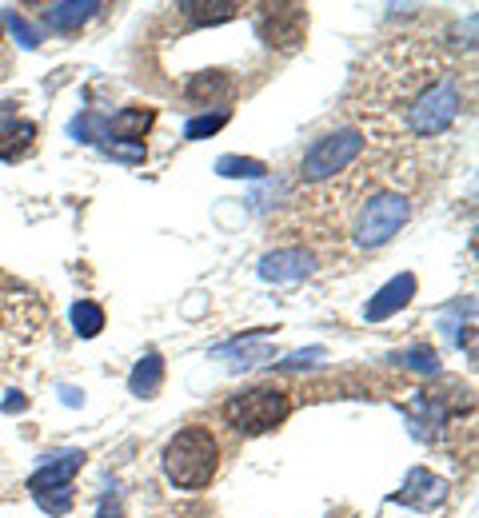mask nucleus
Wrapping results in <instances>:
<instances>
[{
	"label": "nucleus",
	"mask_w": 479,
	"mask_h": 518,
	"mask_svg": "<svg viewBox=\"0 0 479 518\" xmlns=\"http://www.w3.org/2000/svg\"><path fill=\"white\" fill-rule=\"evenodd\" d=\"M216 467H220V447L208 427H184L164 447V475L180 491L208 487L216 479Z\"/></svg>",
	"instance_id": "1"
},
{
	"label": "nucleus",
	"mask_w": 479,
	"mask_h": 518,
	"mask_svg": "<svg viewBox=\"0 0 479 518\" xmlns=\"http://www.w3.org/2000/svg\"><path fill=\"white\" fill-rule=\"evenodd\" d=\"M288 411H292V399L276 387H248L224 403V419L236 435H264V431L280 427L288 419Z\"/></svg>",
	"instance_id": "2"
},
{
	"label": "nucleus",
	"mask_w": 479,
	"mask_h": 518,
	"mask_svg": "<svg viewBox=\"0 0 479 518\" xmlns=\"http://www.w3.org/2000/svg\"><path fill=\"white\" fill-rule=\"evenodd\" d=\"M460 108H464L460 84H456L452 76H444L440 84H432V88H424V92L416 96V104L408 108V128H412L416 136H440L444 128L456 124Z\"/></svg>",
	"instance_id": "3"
},
{
	"label": "nucleus",
	"mask_w": 479,
	"mask_h": 518,
	"mask_svg": "<svg viewBox=\"0 0 479 518\" xmlns=\"http://www.w3.org/2000/svg\"><path fill=\"white\" fill-rule=\"evenodd\" d=\"M412 216V204L396 192H384V196H372L360 212V224H356V244L360 248H384Z\"/></svg>",
	"instance_id": "4"
},
{
	"label": "nucleus",
	"mask_w": 479,
	"mask_h": 518,
	"mask_svg": "<svg viewBox=\"0 0 479 518\" xmlns=\"http://www.w3.org/2000/svg\"><path fill=\"white\" fill-rule=\"evenodd\" d=\"M360 152H364V136L356 128H340V132H332V136L312 144V152L300 164V176L304 180H328V176L344 172Z\"/></svg>",
	"instance_id": "5"
},
{
	"label": "nucleus",
	"mask_w": 479,
	"mask_h": 518,
	"mask_svg": "<svg viewBox=\"0 0 479 518\" xmlns=\"http://www.w3.org/2000/svg\"><path fill=\"white\" fill-rule=\"evenodd\" d=\"M392 503L432 515V511H440V507L448 503V483H444L440 475H432V471L416 467V471H408V479H404V487L392 495Z\"/></svg>",
	"instance_id": "6"
},
{
	"label": "nucleus",
	"mask_w": 479,
	"mask_h": 518,
	"mask_svg": "<svg viewBox=\"0 0 479 518\" xmlns=\"http://www.w3.org/2000/svg\"><path fill=\"white\" fill-rule=\"evenodd\" d=\"M416 299V275L412 271H404V275H396V279H388L372 299H368V307H364V319L368 323H380V319H388V315H396V311H404L408 303Z\"/></svg>",
	"instance_id": "7"
},
{
	"label": "nucleus",
	"mask_w": 479,
	"mask_h": 518,
	"mask_svg": "<svg viewBox=\"0 0 479 518\" xmlns=\"http://www.w3.org/2000/svg\"><path fill=\"white\" fill-rule=\"evenodd\" d=\"M316 256L304 252V248H284V252H272V256L260 259V279L268 283H300L304 275H312Z\"/></svg>",
	"instance_id": "8"
},
{
	"label": "nucleus",
	"mask_w": 479,
	"mask_h": 518,
	"mask_svg": "<svg viewBox=\"0 0 479 518\" xmlns=\"http://www.w3.org/2000/svg\"><path fill=\"white\" fill-rule=\"evenodd\" d=\"M84 467V451H64L56 459H48L40 471H32L28 479V491L32 495H44V491H60V487H72L76 471Z\"/></svg>",
	"instance_id": "9"
},
{
	"label": "nucleus",
	"mask_w": 479,
	"mask_h": 518,
	"mask_svg": "<svg viewBox=\"0 0 479 518\" xmlns=\"http://www.w3.org/2000/svg\"><path fill=\"white\" fill-rule=\"evenodd\" d=\"M100 12V0H56L44 8V28L48 32H76Z\"/></svg>",
	"instance_id": "10"
},
{
	"label": "nucleus",
	"mask_w": 479,
	"mask_h": 518,
	"mask_svg": "<svg viewBox=\"0 0 479 518\" xmlns=\"http://www.w3.org/2000/svg\"><path fill=\"white\" fill-rule=\"evenodd\" d=\"M404 415H408L416 439H436V435L444 431V423H448V407H444L440 399H432V395H416V399L404 407Z\"/></svg>",
	"instance_id": "11"
},
{
	"label": "nucleus",
	"mask_w": 479,
	"mask_h": 518,
	"mask_svg": "<svg viewBox=\"0 0 479 518\" xmlns=\"http://www.w3.org/2000/svg\"><path fill=\"white\" fill-rule=\"evenodd\" d=\"M152 120H156L152 108H124V112H116V116L108 120V136H112V144H116V140L140 144V136L152 128Z\"/></svg>",
	"instance_id": "12"
},
{
	"label": "nucleus",
	"mask_w": 479,
	"mask_h": 518,
	"mask_svg": "<svg viewBox=\"0 0 479 518\" xmlns=\"http://www.w3.org/2000/svg\"><path fill=\"white\" fill-rule=\"evenodd\" d=\"M160 383H164V359H160V351H148V355L132 367V375H128V391H132V395H140V399H152V395L160 391Z\"/></svg>",
	"instance_id": "13"
},
{
	"label": "nucleus",
	"mask_w": 479,
	"mask_h": 518,
	"mask_svg": "<svg viewBox=\"0 0 479 518\" xmlns=\"http://www.w3.org/2000/svg\"><path fill=\"white\" fill-rule=\"evenodd\" d=\"M216 359H240L236 367H252V363H268L272 359V347L264 343V331H256V335H248V339H240V343H224V347H216L212 351Z\"/></svg>",
	"instance_id": "14"
},
{
	"label": "nucleus",
	"mask_w": 479,
	"mask_h": 518,
	"mask_svg": "<svg viewBox=\"0 0 479 518\" xmlns=\"http://www.w3.org/2000/svg\"><path fill=\"white\" fill-rule=\"evenodd\" d=\"M32 140H36V124H32V120H16V124H8V128H4V136H0V160H8V164L24 160V156L32 152Z\"/></svg>",
	"instance_id": "15"
},
{
	"label": "nucleus",
	"mask_w": 479,
	"mask_h": 518,
	"mask_svg": "<svg viewBox=\"0 0 479 518\" xmlns=\"http://www.w3.org/2000/svg\"><path fill=\"white\" fill-rule=\"evenodd\" d=\"M180 12H188L196 24H220V20H232L236 12H240V4H232V0H184L180 4Z\"/></svg>",
	"instance_id": "16"
},
{
	"label": "nucleus",
	"mask_w": 479,
	"mask_h": 518,
	"mask_svg": "<svg viewBox=\"0 0 479 518\" xmlns=\"http://www.w3.org/2000/svg\"><path fill=\"white\" fill-rule=\"evenodd\" d=\"M72 327H76L80 339H96V335L104 331V307L92 303V299H80V303L72 307Z\"/></svg>",
	"instance_id": "17"
},
{
	"label": "nucleus",
	"mask_w": 479,
	"mask_h": 518,
	"mask_svg": "<svg viewBox=\"0 0 479 518\" xmlns=\"http://www.w3.org/2000/svg\"><path fill=\"white\" fill-rule=\"evenodd\" d=\"M216 172L228 176V180H260L268 172V164H260L252 156H220L216 160Z\"/></svg>",
	"instance_id": "18"
},
{
	"label": "nucleus",
	"mask_w": 479,
	"mask_h": 518,
	"mask_svg": "<svg viewBox=\"0 0 479 518\" xmlns=\"http://www.w3.org/2000/svg\"><path fill=\"white\" fill-rule=\"evenodd\" d=\"M400 363L412 367V371H420V375H436V371H440V351L416 343V347H408V351L400 355Z\"/></svg>",
	"instance_id": "19"
},
{
	"label": "nucleus",
	"mask_w": 479,
	"mask_h": 518,
	"mask_svg": "<svg viewBox=\"0 0 479 518\" xmlns=\"http://www.w3.org/2000/svg\"><path fill=\"white\" fill-rule=\"evenodd\" d=\"M224 124H228V112H224V108H220V112H212V116L204 112V116H196V120H188V124H184V140H204V136H216Z\"/></svg>",
	"instance_id": "20"
},
{
	"label": "nucleus",
	"mask_w": 479,
	"mask_h": 518,
	"mask_svg": "<svg viewBox=\"0 0 479 518\" xmlns=\"http://www.w3.org/2000/svg\"><path fill=\"white\" fill-rule=\"evenodd\" d=\"M40 511L48 515H68L72 511V487H60V491H44V495H32Z\"/></svg>",
	"instance_id": "21"
},
{
	"label": "nucleus",
	"mask_w": 479,
	"mask_h": 518,
	"mask_svg": "<svg viewBox=\"0 0 479 518\" xmlns=\"http://www.w3.org/2000/svg\"><path fill=\"white\" fill-rule=\"evenodd\" d=\"M220 92H228V80H224L220 72H204V76H196V80H192V88H188V96H192V100L220 96Z\"/></svg>",
	"instance_id": "22"
},
{
	"label": "nucleus",
	"mask_w": 479,
	"mask_h": 518,
	"mask_svg": "<svg viewBox=\"0 0 479 518\" xmlns=\"http://www.w3.org/2000/svg\"><path fill=\"white\" fill-rule=\"evenodd\" d=\"M328 359V351L324 347H308V351H296V355H288L284 363H276L280 371H300V367H316V363H324Z\"/></svg>",
	"instance_id": "23"
},
{
	"label": "nucleus",
	"mask_w": 479,
	"mask_h": 518,
	"mask_svg": "<svg viewBox=\"0 0 479 518\" xmlns=\"http://www.w3.org/2000/svg\"><path fill=\"white\" fill-rule=\"evenodd\" d=\"M8 28H12V36H16V40H20L24 48H36V44H40L36 28H32V24H28V20L20 16V12H12V16H8Z\"/></svg>",
	"instance_id": "24"
},
{
	"label": "nucleus",
	"mask_w": 479,
	"mask_h": 518,
	"mask_svg": "<svg viewBox=\"0 0 479 518\" xmlns=\"http://www.w3.org/2000/svg\"><path fill=\"white\" fill-rule=\"evenodd\" d=\"M108 156L124 164H144V144H108Z\"/></svg>",
	"instance_id": "25"
},
{
	"label": "nucleus",
	"mask_w": 479,
	"mask_h": 518,
	"mask_svg": "<svg viewBox=\"0 0 479 518\" xmlns=\"http://www.w3.org/2000/svg\"><path fill=\"white\" fill-rule=\"evenodd\" d=\"M96 518H124V511H120V499H116V495H108V499L100 503Z\"/></svg>",
	"instance_id": "26"
},
{
	"label": "nucleus",
	"mask_w": 479,
	"mask_h": 518,
	"mask_svg": "<svg viewBox=\"0 0 479 518\" xmlns=\"http://www.w3.org/2000/svg\"><path fill=\"white\" fill-rule=\"evenodd\" d=\"M24 407H28V399H24L20 391H8V399H4V411L12 415V411H24Z\"/></svg>",
	"instance_id": "27"
},
{
	"label": "nucleus",
	"mask_w": 479,
	"mask_h": 518,
	"mask_svg": "<svg viewBox=\"0 0 479 518\" xmlns=\"http://www.w3.org/2000/svg\"><path fill=\"white\" fill-rule=\"evenodd\" d=\"M12 108H16V104H8V100H0V124H8V120H12Z\"/></svg>",
	"instance_id": "28"
},
{
	"label": "nucleus",
	"mask_w": 479,
	"mask_h": 518,
	"mask_svg": "<svg viewBox=\"0 0 479 518\" xmlns=\"http://www.w3.org/2000/svg\"><path fill=\"white\" fill-rule=\"evenodd\" d=\"M64 403H68V407H76V403H80V395H76L72 387H64Z\"/></svg>",
	"instance_id": "29"
},
{
	"label": "nucleus",
	"mask_w": 479,
	"mask_h": 518,
	"mask_svg": "<svg viewBox=\"0 0 479 518\" xmlns=\"http://www.w3.org/2000/svg\"><path fill=\"white\" fill-rule=\"evenodd\" d=\"M0 32H4V16H0Z\"/></svg>",
	"instance_id": "30"
}]
</instances>
